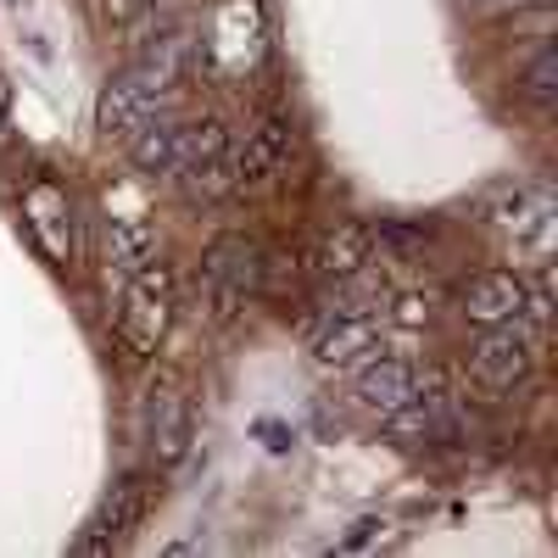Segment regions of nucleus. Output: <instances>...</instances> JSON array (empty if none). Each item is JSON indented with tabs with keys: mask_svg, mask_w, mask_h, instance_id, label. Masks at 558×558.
I'll return each instance as SVG.
<instances>
[{
	"mask_svg": "<svg viewBox=\"0 0 558 558\" xmlns=\"http://www.w3.org/2000/svg\"><path fill=\"white\" fill-rule=\"evenodd\" d=\"M229 151V129L218 118H191L179 123V157H173V179H191L196 168L218 162Z\"/></svg>",
	"mask_w": 558,
	"mask_h": 558,
	"instance_id": "15",
	"label": "nucleus"
},
{
	"mask_svg": "<svg viewBox=\"0 0 558 558\" xmlns=\"http://www.w3.org/2000/svg\"><path fill=\"white\" fill-rule=\"evenodd\" d=\"M263 286V257L246 235H218L202 257V274H196V291H202V307L207 318L229 324V318H241L246 302L257 296Z\"/></svg>",
	"mask_w": 558,
	"mask_h": 558,
	"instance_id": "1",
	"label": "nucleus"
},
{
	"mask_svg": "<svg viewBox=\"0 0 558 558\" xmlns=\"http://www.w3.org/2000/svg\"><path fill=\"white\" fill-rule=\"evenodd\" d=\"M380 347V318L375 313H324L313 324V363L318 368H357Z\"/></svg>",
	"mask_w": 558,
	"mask_h": 558,
	"instance_id": "8",
	"label": "nucleus"
},
{
	"mask_svg": "<svg viewBox=\"0 0 558 558\" xmlns=\"http://www.w3.org/2000/svg\"><path fill=\"white\" fill-rule=\"evenodd\" d=\"M375 241H380V252H397L402 263H408L413 246H418V235H413V229H402V223H380V235H375Z\"/></svg>",
	"mask_w": 558,
	"mask_h": 558,
	"instance_id": "19",
	"label": "nucleus"
},
{
	"mask_svg": "<svg viewBox=\"0 0 558 558\" xmlns=\"http://www.w3.org/2000/svg\"><path fill=\"white\" fill-rule=\"evenodd\" d=\"M291 151H296V134L286 118H263L241 146H229V168H235V191H257V184L279 179L291 168Z\"/></svg>",
	"mask_w": 558,
	"mask_h": 558,
	"instance_id": "7",
	"label": "nucleus"
},
{
	"mask_svg": "<svg viewBox=\"0 0 558 558\" xmlns=\"http://www.w3.org/2000/svg\"><path fill=\"white\" fill-rule=\"evenodd\" d=\"M536 324L525 318H508V324H486V336L475 341L470 352V375L481 391L502 397V391H514L525 375H531V357H536Z\"/></svg>",
	"mask_w": 558,
	"mask_h": 558,
	"instance_id": "4",
	"label": "nucleus"
},
{
	"mask_svg": "<svg viewBox=\"0 0 558 558\" xmlns=\"http://www.w3.org/2000/svg\"><path fill=\"white\" fill-rule=\"evenodd\" d=\"M146 436L162 463H173L184 452V441H191V402H184V391L173 380H157L146 391Z\"/></svg>",
	"mask_w": 558,
	"mask_h": 558,
	"instance_id": "11",
	"label": "nucleus"
},
{
	"mask_svg": "<svg viewBox=\"0 0 558 558\" xmlns=\"http://www.w3.org/2000/svg\"><path fill=\"white\" fill-rule=\"evenodd\" d=\"M0 129H7V84H0Z\"/></svg>",
	"mask_w": 558,
	"mask_h": 558,
	"instance_id": "21",
	"label": "nucleus"
},
{
	"mask_svg": "<svg viewBox=\"0 0 558 558\" xmlns=\"http://www.w3.org/2000/svg\"><path fill=\"white\" fill-rule=\"evenodd\" d=\"M140 514H146V481H134V475L112 481V492H107L101 508H96V520H89V525L73 536V553H84V558L112 553V547L140 525Z\"/></svg>",
	"mask_w": 558,
	"mask_h": 558,
	"instance_id": "9",
	"label": "nucleus"
},
{
	"mask_svg": "<svg viewBox=\"0 0 558 558\" xmlns=\"http://www.w3.org/2000/svg\"><path fill=\"white\" fill-rule=\"evenodd\" d=\"M525 302H531V286H525V279L508 274V268H492V274H481L475 286H470V296H463V313H470L481 330H486V324L525 318Z\"/></svg>",
	"mask_w": 558,
	"mask_h": 558,
	"instance_id": "13",
	"label": "nucleus"
},
{
	"mask_svg": "<svg viewBox=\"0 0 558 558\" xmlns=\"http://www.w3.org/2000/svg\"><path fill=\"white\" fill-rule=\"evenodd\" d=\"M96 7H101V17L107 23H140V17H151L157 7H162V0H96Z\"/></svg>",
	"mask_w": 558,
	"mask_h": 558,
	"instance_id": "18",
	"label": "nucleus"
},
{
	"mask_svg": "<svg viewBox=\"0 0 558 558\" xmlns=\"http://www.w3.org/2000/svg\"><path fill=\"white\" fill-rule=\"evenodd\" d=\"M486 223H497L502 241L536 263H547L558 246V202L547 184H508V191H497L486 202Z\"/></svg>",
	"mask_w": 558,
	"mask_h": 558,
	"instance_id": "2",
	"label": "nucleus"
},
{
	"mask_svg": "<svg viewBox=\"0 0 558 558\" xmlns=\"http://www.w3.org/2000/svg\"><path fill=\"white\" fill-rule=\"evenodd\" d=\"M520 89H525V101H531L536 112H553V101H558V51H553V45H542V51L531 57Z\"/></svg>",
	"mask_w": 558,
	"mask_h": 558,
	"instance_id": "17",
	"label": "nucleus"
},
{
	"mask_svg": "<svg viewBox=\"0 0 558 558\" xmlns=\"http://www.w3.org/2000/svg\"><path fill=\"white\" fill-rule=\"evenodd\" d=\"M486 7H514V12H525V7H553V0H486Z\"/></svg>",
	"mask_w": 558,
	"mask_h": 558,
	"instance_id": "20",
	"label": "nucleus"
},
{
	"mask_svg": "<svg viewBox=\"0 0 558 558\" xmlns=\"http://www.w3.org/2000/svg\"><path fill=\"white\" fill-rule=\"evenodd\" d=\"M375 257V229L368 223H336L324 229V241L313 246V274L318 279H357Z\"/></svg>",
	"mask_w": 558,
	"mask_h": 558,
	"instance_id": "12",
	"label": "nucleus"
},
{
	"mask_svg": "<svg viewBox=\"0 0 558 558\" xmlns=\"http://www.w3.org/2000/svg\"><path fill=\"white\" fill-rule=\"evenodd\" d=\"M7 7H12V12H28V0H7Z\"/></svg>",
	"mask_w": 558,
	"mask_h": 558,
	"instance_id": "22",
	"label": "nucleus"
},
{
	"mask_svg": "<svg viewBox=\"0 0 558 558\" xmlns=\"http://www.w3.org/2000/svg\"><path fill=\"white\" fill-rule=\"evenodd\" d=\"M107 252H112V268L134 274V268H146V263H151L157 241H151V229H146V223H129V218H118V223H112V241H107Z\"/></svg>",
	"mask_w": 558,
	"mask_h": 558,
	"instance_id": "16",
	"label": "nucleus"
},
{
	"mask_svg": "<svg viewBox=\"0 0 558 558\" xmlns=\"http://www.w3.org/2000/svg\"><path fill=\"white\" fill-rule=\"evenodd\" d=\"M257 51H263V12H257V0H229V7H218V17H213V34L196 45V62H213L223 73H235Z\"/></svg>",
	"mask_w": 558,
	"mask_h": 558,
	"instance_id": "6",
	"label": "nucleus"
},
{
	"mask_svg": "<svg viewBox=\"0 0 558 558\" xmlns=\"http://www.w3.org/2000/svg\"><path fill=\"white\" fill-rule=\"evenodd\" d=\"M23 223L34 229V241H39V252L51 257V263H73V252H78V235H73V207H68V196L57 191V184H28V196H23Z\"/></svg>",
	"mask_w": 558,
	"mask_h": 558,
	"instance_id": "10",
	"label": "nucleus"
},
{
	"mask_svg": "<svg viewBox=\"0 0 558 558\" xmlns=\"http://www.w3.org/2000/svg\"><path fill=\"white\" fill-rule=\"evenodd\" d=\"M162 112H168V89L151 84V78H140V73L129 68L123 78H112V84L101 89L96 123H101L107 140H134L140 129H146L151 118H162Z\"/></svg>",
	"mask_w": 558,
	"mask_h": 558,
	"instance_id": "5",
	"label": "nucleus"
},
{
	"mask_svg": "<svg viewBox=\"0 0 558 558\" xmlns=\"http://www.w3.org/2000/svg\"><path fill=\"white\" fill-rule=\"evenodd\" d=\"M168 324H173V274L162 263H146L129 274V296L118 313V341L134 357H151L168 341Z\"/></svg>",
	"mask_w": 558,
	"mask_h": 558,
	"instance_id": "3",
	"label": "nucleus"
},
{
	"mask_svg": "<svg viewBox=\"0 0 558 558\" xmlns=\"http://www.w3.org/2000/svg\"><path fill=\"white\" fill-rule=\"evenodd\" d=\"M418 397V375L402 363V357H363L357 368V402L363 408H375V413H397Z\"/></svg>",
	"mask_w": 558,
	"mask_h": 558,
	"instance_id": "14",
	"label": "nucleus"
}]
</instances>
